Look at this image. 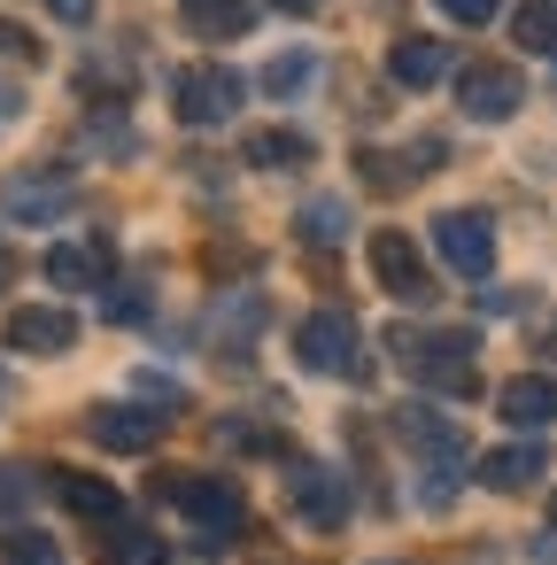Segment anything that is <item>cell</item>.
<instances>
[{
  "mask_svg": "<svg viewBox=\"0 0 557 565\" xmlns=\"http://www.w3.org/2000/svg\"><path fill=\"white\" fill-rule=\"evenodd\" d=\"M387 349H395V364H403L418 387L480 395V341H472L464 326H449V333H410V326H395V333H387Z\"/></svg>",
  "mask_w": 557,
  "mask_h": 565,
  "instance_id": "1",
  "label": "cell"
},
{
  "mask_svg": "<svg viewBox=\"0 0 557 565\" xmlns=\"http://www.w3.org/2000/svg\"><path fill=\"white\" fill-rule=\"evenodd\" d=\"M395 434L410 441V457H426V488H418V503L426 511H449V495H457V465H464V434L441 418V411H426V403H403L395 411Z\"/></svg>",
  "mask_w": 557,
  "mask_h": 565,
  "instance_id": "2",
  "label": "cell"
},
{
  "mask_svg": "<svg viewBox=\"0 0 557 565\" xmlns=\"http://www.w3.org/2000/svg\"><path fill=\"white\" fill-rule=\"evenodd\" d=\"M156 495L163 503H179L186 511V526L194 534H210V542H225V534H240V519H248V503H240V480L233 472H186V480H156Z\"/></svg>",
  "mask_w": 557,
  "mask_h": 565,
  "instance_id": "3",
  "label": "cell"
},
{
  "mask_svg": "<svg viewBox=\"0 0 557 565\" xmlns=\"http://www.w3.org/2000/svg\"><path fill=\"white\" fill-rule=\"evenodd\" d=\"M240 71L233 63H179L171 71V117L179 125H194V132H210V125H233V109H240Z\"/></svg>",
  "mask_w": 557,
  "mask_h": 565,
  "instance_id": "4",
  "label": "cell"
},
{
  "mask_svg": "<svg viewBox=\"0 0 557 565\" xmlns=\"http://www.w3.org/2000/svg\"><path fill=\"white\" fill-rule=\"evenodd\" d=\"M294 356H302L310 372H325V380H364V372H372L364 326H356L349 310H310V318L294 326Z\"/></svg>",
  "mask_w": 557,
  "mask_h": 565,
  "instance_id": "5",
  "label": "cell"
},
{
  "mask_svg": "<svg viewBox=\"0 0 557 565\" xmlns=\"http://www.w3.org/2000/svg\"><path fill=\"white\" fill-rule=\"evenodd\" d=\"M364 264H372L379 295H395V302H433V271H426V256H418V241H410V233L379 225V233L364 241Z\"/></svg>",
  "mask_w": 557,
  "mask_h": 565,
  "instance_id": "6",
  "label": "cell"
},
{
  "mask_svg": "<svg viewBox=\"0 0 557 565\" xmlns=\"http://www.w3.org/2000/svg\"><path fill=\"white\" fill-rule=\"evenodd\" d=\"M287 503H294L302 526L333 534V526H349V472H333V465H318V457H294V465H287Z\"/></svg>",
  "mask_w": 557,
  "mask_h": 565,
  "instance_id": "7",
  "label": "cell"
},
{
  "mask_svg": "<svg viewBox=\"0 0 557 565\" xmlns=\"http://www.w3.org/2000/svg\"><path fill=\"white\" fill-rule=\"evenodd\" d=\"M441 156H449V140H410V148H364L356 156V186H372V194H410L426 171H441Z\"/></svg>",
  "mask_w": 557,
  "mask_h": 565,
  "instance_id": "8",
  "label": "cell"
},
{
  "mask_svg": "<svg viewBox=\"0 0 557 565\" xmlns=\"http://www.w3.org/2000/svg\"><path fill=\"white\" fill-rule=\"evenodd\" d=\"M433 248H441V264L457 279H488L495 271V225L480 210H441L433 217Z\"/></svg>",
  "mask_w": 557,
  "mask_h": 565,
  "instance_id": "9",
  "label": "cell"
},
{
  "mask_svg": "<svg viewBox=\"0 0 557 565\" xmlns=\"http://www.w3.org/2000/svg\"><path fill=\"white\" fill-rule=\"evenodd\" d=\"M179 411H148V403H101V411H86V434L101 441V449H117V457H140V449H156L163 441V426H171Z\"/></svg>",
  "mask_w": 557,
  "mask_h": 565,
  "instance_id": "10",
  "label": "cell"
},
{
  "mask_svg": "<svg viewBox=\"0 0 557 565\" xmlns=\"http://www.w3.org/2000/svg\"><path fill=\"white\" fill-rule=\"evenodd\" d=\"M71 341H78V318L63 302H24L0 326V349H17V356H63Z\"/></svg>",
  "mask_w": 557,
  "mask_h": 565,
  "instance_id": "11",
  "label": "cell"
},
{
  "mask_svg": "<svg viewBox=\"0 0 557 565\" xmlns=\"http://www.w3.org/2000/svg\"><path fill=\"white\" fill-rule=\"evenodd\" d=\"M457 94H464V117H480V125H511L518 102H526V78H518L511 63H472V71L457 78Z\"/></svg>",
  "mask_w": 557,
  "mask_h": 565,
  "instance_id": "12",
  "label": "cell"
},
{
  "mask_svg": "<svg viewBox=\"0 0 557 565\" xmlns=\"http://www.w3.org/2000/svg\"><path fill=\"white\" fill-rule=\"evenodd\" d=\"M47 488H55V495H63V511H78L94 534L125 526V495H117L101 472H63V465H55V480H47Z\"/></svg>",
  "mask_w": 557,
  "mask_h": 565,
  "instance_id": "13",
  "label": "cell"
},
{
  "mask_svg": "<svg viewBox=\"0 0 557 565\" xmlns=\"http://www.w3.org/2000/svg\"><path fill=\"white\" fill-rule=\"evenodd\" d=\"M495 411H503L518 434H549V426H557V380H549V372H518V380L495 387Z\"/></svg>",
  "mask_w": 557,
  "mask_h": 565,
  "instance_id": "14",
  "label": "cell"
},
{
  "mask_svg": "<svg viewBox=\"0 0 557 565\" xmlns=\"http://www.w3.org/2000/svg\"><path fill=\"white\" fill-rule=\"evenodd\" d=\"M186 40H248L256 32V0H179Z\"/></svg>",
  "mask_w": 557,
  "mask_h": 565,
  "instance_id": "15",
  "label": "cell"
},
{
  "mask_svg": "<svg viewBox=\"0 0 557 565\" xmlns=\"http://www.w3.org/2000/svg\"><path fill=\"white\" fill-rule=\"evenodd\" d=\"M549 472V449L542 441H511V449H488L480 457V488H495V495H518V488H534Z\"/></svg>",
  "mask_w": 557,
  "mask_h": 565,
  "instance_id": "16",
  "label": "cell"
},
{
  "mask_svg": "<svg viewBox=\"0 0 557 565\" xmlns=\"http://www.w3.org/2000/svg\"><path fill=\"white\" fill-rule=\"evenodd\" d=\"M47 279L55 287H109V248L101 241H55L47 248Z\"/></svg>",
  "mask_w": 557,
  "mask_h": 565,
  "instance_id": "17",
  "label": "cell"
},
{
  "mask_svg": "<svg viewBox=\"0 0 557 565\" xmlns=\"http://www.w3.org/2000/svg\"><path fill=\"white\" fill-rule=\"evenodd\" d=\"M387 78L426 94L433 78H449V47H441V40H395V47H387Z\"/></svg>",
  "mask_w": 557,
  "mask_h": 565,
  "instance_id": "18",
  "label": "cell"
},
{
  "mask_svg": "<svg viewBox=\"0 0 557 565\" xmlns=\"http://www.w3.org/2000/svg\"><path fill=\"white\" fill-rule=\"evenodd\" d=\"M256 171H302L310 156H318V140L310 132H294V125H271V132H248V148H240Z\"/></svg>",
  "mask_w": 557,
  "mask_h": 565,
  "instance_id": "19",
  "label": "cell"
},
{
  "mask_svg": "<svg viewBox=\"0 0 557 565\" xmlns=\"http://www.w3.org/2000/svg\"><path fill=\"white\" fill-rule=\"evenodd\" d=\"M0 210H9L17 225H40V217H63V210H71V179H17L9 194H0Z\"/></svg>",
  "mask_w": 557,
  "mask_h": 565,
  "instance_id": "20",
  "label": "cell"
},
{
  "mask_svg": "<svg viewBox=\"0 0 557 565\" xmlns=\"http://www.w3.org/2000/svg\"><path fill=\"white\" fill-rule=\"evenodd\" d=\"M511 40L526 55H557V0H518V9H511Z\"/></svg>",
  "mask_w": 557,
  "mask_h": 565,
  "instance_id": "21",
  "label": "cell"
},
{
  "mask_svg": "<svg viewBox=\"0 0 557 565\" xmlns=\"http://www.w3.org/2000/svg\"><path fill=\"white\" fill-rule=\"evenodd\" d=\"M0 565H63V550H55V534L9 519V526H0Z\"/></svg>",
  "mask_w": 557,
  "mask_h": 565,
  "instance_id": "22",
  "label": "cell"
},
{
  "mask_svg": "<svg viewBox=\"0 0 557 565\" xmlns=\"http://www.w3.org/2000/svg\"><path fill=\"white\" fill-rule=\"evenodd\" d=\"M294 225H302L310 248H341V241H349V210H341V202H310Z\"/></svg>",
  "mask_w": 557,
  "mask_h": 565,
  "instance_id": "23",
  "label": "cell"
},
{
  "mask_svg": "<svg viewBox=\"0 0 557 565\" xmlns=\"http://www.w3.org/2000/svg\"><path fill=\"white\" fill-rule=\"evenodd\" d=\"M310 78H318V55H271V63H264V94H279V102L302 94Z\"/></svg>",
  "mask_w": 557,
  "mask_h": 565,
  "instance_id": "24",
  "label": "cell"
},
{
  "mask_svg": "<svg viewBox=\"0 0 557 565\" xmlns=\"http://www.w3.org/2000/svg\"><path fill=\"white\" fill-rule=\"evenodd\" d=\"M433 9H441L449 24H472V32H480V24H495V17H503V0H433Z\"/></svg>",
  "mask_w": 557,
  "mask_h": 565,
  "instance_id": "25",
  "label": "cell"
},
{
  "mask_svg": "<svg viewBox=\"0 0 557 565\" xmlns=\"http://www.w3.org/2000/svg\"><path fill=\"white\" fill-rule=\"evenodd\" d=\"M32 488H40V472H32V465H0V511H17Z\"/></svg>",
  "mask_w": 557,
  "mask_h": 565,
  "instance_id": "26",
  "label": "cell"
},
{
  "mask_svg": "<svg viewBox=\"0 0 557 565\" xmlns=\"http://www.w3.org/2000/svg\"><path fill=\"white\" fill-rule=\"evenodd\" d=\"M0 55H9V63H40V40H32L17 17H0Z\"/></svg>",
  "mask_w": 557,
  "mask_h": 565,
  "instance_id": "27",
  "label": "cell"
},
{
  "mask_svg": "<svg viewBox=\"0 0 557 565\" xmlns=\"http://www.w3.org/2000/svg\"><path fill=\"white\" fill-rule=\"evenodd\" d=\"M217 441H225V449H271V434L248 426V418H217Z\"/></svg>",
  "mask_w": 557,
  "mask_h": 565,
  "instance_id": "28",
  "label": "cell"
},
{
  "mask_svg": "<svg viewBox=\"0 0 557 565\" xmlns=\"http://www.w3.org/2000/svg\"><path fill=\"white\" fill-rule=\"evenodd\" d=\"M109 318H148V287H125V295H109Z\"/></svg>",
  "mask_w": 557,
  "mask_h": 565,
  "instance_id": "29",
  "label": "cell"
},
{
  "mask_svg": "<svg viewBox=\"0 0 557 565\" xmlns=\"http://www.w3.org/2000/svg\"><path fill=\"white\" fill-rule=\"evenodd\" d=\"M47 9H55L63 24H86V17H94V0H47Z\"/></svg>",
  "mask_w": 557,
  "mask_h": 565,
  "instance_id": "30",
  "label": "cell"
},
{
  "mask_svg": "<svg viewBox=\"0 0 557 565\" xmlns=\"http://www.w3.org/2000/svg\"><path fill=\"white\" fill-rule=\"evenodd\" d=\"M279 9H287V17H318V0H279Z\"/></svg>",
  "mask_w": 557,
  "mask_h": 565,
  "instance_id": "31",
  "label": "cell"
},
{
  "mask_svg": "<svg viewBox=\"0 0 557 565\" xmlns=\"http://www.w3.org/2000/svg\"><path fill=\"white\" fill-rule=\"evenodd\" d=\"M542 356H549V364H557V326H549V333H542Z\"/></svg>",
  "mask_w": 557,
  "mask_h": 565,
  "instance_id": "32",
  "label": "cell"
},
{
  "mask_svg": "<svg viewBox=\"0 0 557 565\" xmlns=\"http://www.w3.org/2000/svg\"><path fill=\"white\" fill-rule=\"evenodd\" d=\"M549 526H557V495H549Z\"/></svg>",
  "mask_w": 557,
  "mask_h": 565,
  "instance_id": "33",
  "label": "cell"
},
{
  "mask_svg": "<svg viewBox=\"0 0 557 565\" xmlns=\"http://www.w3.org/2000/svg\"><path fill=\"white\" fill-rule=\"evenodd\" d=\"M0 279H9V256H0Z\"/></svg>",
  "mask_w": 557,
  "mask_h": 565,
  "instance_id": "34",
  "label": "cell"
},
{
  "mask_svg": "<svg viewBox=\"0 0 557 565\" xmlns=\"http://www.w3.org/2000/svg\"><path fill=\"white\" fill-rule=\"evenodd\" d=\"M0 403H9V380H0Z\"/></svg>",
  "mask_w": 557,
  "mask_h": 565,
  "instance_id": "35",
  "label": "cell"
}]
</instances>
